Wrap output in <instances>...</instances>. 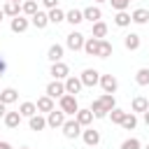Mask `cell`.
<instances>
[{"label": "cell", "mask_w": 149, "mask_h": 149, "mask_svg": "<svg viewBox=\"0 0 149 149\" xmlns=\"http://www.w3.org/2000/svg\"><path fill=\"white\" fill-rule=\"evenodd\" d=\"M58 105H61V109H63L68 116H74V114L79 112V102H77V95H72V93H65L63 98H58Z\"/></svg>", "instance_id": "1"}, {"label": "cell", "mask_w": 149, "mask_h": 149, "mask_svg": "<svg viewBox=\"0 0 149 149\" xmlns=\"http://www.w3.org/2000/svg\"><path fill=\"white\" fill-rule=\"evenodd\" d=\"M81 123L77 121V119H65V123H63V135L68 137V140H74V137H79L81 135Z\"/></svg>", "instance_id": "2"}, {"label": "cell", "mask_w": 149, "mask_h": 149, "mask_svg": "<svg viewBox=\"0 0 149 149\" xmlns=\"http://www.w3.org/2000/svg\"><path fill=\"white\" fill-rule=\"evenodd\" d=\"M84 42H86V37H84L81 33H77V30H72V33L65 37V44H68V49H72V51H81V49H84Z\"/></svg>", "instance_id": "3"}, {"label": "cell", "mask_w": 149, "mask_h": 149, "mask_svg": "<svg viewBox=\"0 0 149 149\" xmlns=\"http://www.w3.org/2000/svg\"><path fill=\"white\" fill-rule=\"evenodd\" d=\"M49 74H51L54 79H61V81H65V79L70 77V68H68V63L58 61V63H51V70H49Z\"/></svg>", "instance_id": "4"}, {"label": "cell", "mask_w": 149, "mask_h": 149, "mask_svg": "<svg viewBox=\"0 0 149 149\" xmlns=\"http://www.w3.org/2000/svg\"><path fill=\"white\" fill-rule=\"evenodd\" d=\"M68 91H65V81H61V79H54V81H49L47 84V95L49 98H63Z\"/></svg>", "instance_id": "5"}, {"label": "cell", "mask_w": 149, "mask_h": 149, "mask_svg": "<svg viewBox=\"0 0 149 149\" xmlns=\"http://www.w3.org/2000/svg\"><path fill=\"white\" fill-rule=\"evenodd\" d=\"M65 112L63 109H51L49 114H47V126L49 128H63V123H65Z\"/></svg>", "instance_id": "6"}, {"label": "cell", "mask_w": 149, "mask_h": 149, "mask_svg": "<svg viewBox=\"0 0 149 149\" xmlns=\"http://www.w3.org/2000/svg\"><path fill=\"white\" fill-rule=\"evenodd\" d=\"M79 79H81V84L84 86H95V84H100V72L98 70H93V68H86L81 74H79Z\"/></svg>", "instance_id": "7"}, {"label": "cell", "mask_w": 149, "mask_h": 149, "mask_svg": "<svg viewBox=\"0 0 149 149\" xmlns=\"http://www.w3.org/2000/svg\"><path fill=\"white\" fill-rule=\"evenodd\" d=\"M100 86H102V91H105V93H116L119 81H116V77H114V74H100Z\"/></svg>", "instance_id": "8"}, {"label": "cell", "mask_w": 149, "mask_h": 149, "mask_svg": "<svg viewBox=\"0 0 149 149\" xmlns=\"http://www.w3.org/2000/svg\"><path fill=\"white\" fill-rule=\"evenodd\" d=\"M30 23H33L37 30L47 28V26H49V12H40V9H37V12L30 16Z\"/></svg>", "instance_id": "9"}, {"label": "cell", "mask_w": 149, "mask_h": 149, "mask_svg": "<svg viewBox=\"0 0 149 149\" xmlns=\"http://www.w3.org/2000/svg\"><path fill=\"white\" fill-rule=\"evenodd\" d=\"M28 26H30V19H26V16H14L12 19V23H9V28H12V33H26L28 30Z\"/></svg>", "instance_id": "10"}, {"label": "cell", "mask_w": 149, "mask_h": 149, "mask_svg": "<svg viewBox=\"0 0 149 149\" xmlns=\"http://www.w3.org/2000/svg\"><path fill=\"white\" fill-rule=\"evenodd\" d=\"M81 137H84V144H88V147L100 144V133H98L95 128H88V126H86V130H81Z\"/></svg>", "instance_id": "11"}, {"label": "cell", "mask_w": 149, "mask_h": 149, "mask_svg": "<svg viewBox=\"0 0 149 149\" xmlns=\"http://www.w3.org/2000/svg\"><path fill=\"white\" fill-rule=\"evenodd\" d=\"M81 12H84V21L95 23V21H100V19H102V12H100V7H98V5H91V7L81 9Z\"/></svg>", "instance_id": "12"}, {"label": "cell", "mask_w": 149, "mask_h": 149, "mask_svg": "<svg viewBox=\"0 0 149 149\" xmlns=\"http://www.w3.org/2000/svg\"><path fill=\"white\" fill-rule=\"evenodd\" d=\"M81 88H84V84H81V79H79V77H68V79H65V91H68V93L77 95Z\"/></svg>", "instance_id": "13"}, {"label": "cell", "mask_w": 149, "mask_h": 149, "mask_svg": "<svg viewBox=\"0 0 149 149\" xmlns=\"http://www.w3.org/2000/svg\"><path fill=\"white\" fill-rule=\"evenodd\" d=\"M140 35L137 33H128L126 37H123V47L128 49V51H135V49H140Z\"/></svg>", "instance_id": "14"}, {"label": "cell", "mask_w": 149, "mask_h": 149, "mask_svg": "<svg viewBox=\"0 0 149 149\" xmlns=\"http://www.w3.org/2000/svg\"><path fill=\"white\" fill-rule=\"evenodd\" d=\"M98 49H100V40L98 37H86V42H84L86 56H98Z\"/></svg>", "instance_id": "15"}, {"label": "cell", "mask_w": 149, "mask_h": 149, "mask_svg": "<svg viewBox=\"0 0 149 149\" xmlns=\"http://www.w3.org/2000/svg\"><path fill=\"white\" fill-rule=\"evenodd\" d=\"M37 112H44V114H49L51 109H56L54 107V98H49V95H42V98H37Z\"/></svg>", "instance_id": "16"}, {"label": "cell", "mask_w": 149, "mask_h": 149, "mask_svg": "<svg viewBox=\"0 0 149 149\" xmlns=\"http://www.w3.org/2000/svg\"><path fill=\"white\" fill-rule=\"evenodd\" d=\"M130 19H133V23H137V26H144V23L149 21V9H144V7H137V9L130 14Z\"/></svg>", "instance_id": "17"}, {"label": "cell", "mask_w": 149, "mask_h": 149, "mask_svg": "<svg viewBox=\"0 0 149 149\" xmlns=\"http://www.w3.org/2000/svg\"><path fill=\"white\" fill-rule=\"evenodd\" d=\"M2 12H5V16H19V12H21V2H16V0H7L5 2V7H2Z\"/></svg>", "instance_id": "18"}, {"label": "cell", "mask_w": 149, "mask_h": 149, "mask_svg": "<svg viewBox=\"0 0 149 149\" xmlns=\"http://www.w3.org/2000/svg\"><path fill=\"white\" fill-rule=\"evenodd\" d=\"M63 51H65V49H63L61 44H51L49 51H47V58H49L51 63H58V61H63Z\"/></svg>", "instance_id": "19"}, {"label": "cell", "mask_w": 149, "mask_h": 149, "mask_svg": "<svg viewBox=\"0 0 149 149\" xmlns=\"http://www.w3.org/2000/svg\"><path fill=\"white\" fill-rule=\"evenodd\" d=\"M65 21L72 23V26H79L84 21V12L81 9H70V12H65Z\"/></svg>", "instance_id": "20"}, {"label": "cell", "mask_w": 149, "mask_h": 149, "mask_svg": "<svg viewBox=\"0 0 149 149\" xmlns=\"http://www.w3.org/2000/svg\"><path fill=\"white\" fill-rule=\"evenodd\" d=\"M88 109L93 112V116H95V119H105V116L109 114V112H107V107L100 102V98H98V100H93V105H91Z\"/></svg>", "instance_id": "21"}, {"label": "cell", "mask_w": 149, "mask_h": 149, "mask_svg": "<svg viewBox=\"0 0 149 149\" xmlns=\"http://www.w3.org/2000/svg\"><path fill=\"white\" fill-rule=\"evenodd\" d=\"M74 119L86 128V126H91V121H93V112H91V109H81V107H79V112L74 114Z\"/></svg>", "instance_id": "22"}, {"label": "cell", "mask_w": 149, "mask_h": 149, "mask_svg": "<svg viewBox=\"0 0 149 149\" xmlns=\"http://www.w3.org/2000/svg\"><path fill=\"white\" fill-rule=\"evenodd\" d=\"M21 119H23V116H21V112H7L2 121H5V126H7V128H16V126L21 123Z\"/></svg>", "instance_id": "23"}, {"label": "cell", "mask_w": 149, "mask_h": 149, "mask_svg": "<svg viewBox=\"0 0 149 149\" xmlns=\"http://www.w3.org/2000/svg\"><path fill=\"white\" fill-rule=\"evenodd\" d=\"M28 126H30V130H44V128H47V119L40 116V114H33V116L28 119Z\"/></svg>", "instance_id": "24"}, {"label": "cell", "mask_w": 149, "mask_h": 149, "mask_svg": "<svg viewBox=\"0 0 149 149\" xmlns=\"http://www.w3.org/2000/svg\"><path fill=\"white\" fill-rule=\"evenodd\" d=\"M114 23H116L119 28H126V26L133 23V19H130V14L123 9V12H116V14H114Z\"/></svg>", "instance_id": "25"}, {"label": "cell", "mask_w": 149, "mask_h": 149, "mask_svg": "<svg viewBox=\"0 0 149 149\" xmlns=\"http://www.w3.org/2000/svg\"><path fill=\"white\" fill-rule=\"evenodd\" d=\"M0 100H2L5 105H12V102H16V100H19V93H16V88H2V93H0Z\"/></svg>", "instance_id": "26"}, {"label": "cell", "mask_w": 149, "mask_h": 149, "mask_svg": "<svg viewBox=\"0 0 149 149\" xmlns=\"http://www.w3.org/2000/svg\"><path fill=\"white\" fill-rule=\"evenodd\" d=\"M147 109H149V100H147L144 95H135V98H133V112H142V114H144Z\"/></svg>", "instance_id": "27"}, {"label": "cell", "mask_w": 149, "mask_h": 149, "mask_svg": "<svg viewBox=\"0 0 149 149\" xmlns=\"http://www.w3.org/2000/svg\"><path fill=\"white\" fill-rule=\"evenodd\" d=\"M19 112H21V116H33V114H37V105L35 102H30V100H26V102H21L19 105Z\"/></svg>", "instance_id": "28"}, {"label": "cell", "mask_w": 149, "mask_h": 149, "mask_svg": "<svg viewBox=\"0 0 149 149\" xmlns=\"http://www.w3.org/2000/svg\"><path fill=\"white\" fill-rule=\"evenodd\" d=\"M105 35H107V23L100 19V21H95V23H93V37L105 40Z\"/></svg>", "instance_id": "29"}, {"label": "cell", "mask_w": 149, "mask_h": 149, "mask_svg": "<svg viewBox=\"0 0 149 149\" xmlns=\"http://www.w3.org/2000/svg\"><path fill=\"white\" fill-rule=\"evenodd\" d=\"M61 21H65V12L61 7L49 9V23H61Z\"/></svg>", "instance_id": "30"}, {"label": "cell", "mask_w": 149, "mask_h": 149, "mask_svg": "<svg viewBox=\"0 0 149 149\" xmlns=\"http://www.w3.org/2000/svg\"><path fill=\"white\" fill-rule=\"evenodd\" d=\"M135 81H137L140 86H149V68H140V70L135 72Z\"/></svg>", "instance_id": "31"}, {"label": "cell", "mask_w": 149, "mask_h": 149, "mask_svg": "<svg viewBox=\"0 0 149 149\" xmlns=\"http://www.w3.org/2000/svg\"><path fill=\"white\" fill-rule=\"evenodd\" d=\"M21 12H23L26 16H33V14L37 12V2H35V0H23V2H21Z\"/></svg>", "instance_id": "32"}, {"label": "cell", "mask_w": 149, "mask_h": 149, "mask_svg": "<svg viewBox=\"0 0 149 149\" xmlns=\"http://www.w3.org/2000/svg\"><path fill=\"white\" fill-rule=\"evenodd\" d=\"M121 126H123L126 130H133V128L137 126V116H135L133 112H126V116H123V121H121Z\"/></svg>", "instance_id": "33"}, {"label": "cell", "mask_w": 149, "mask_h": 149, "mask_svg": "<svg viewBox=\"0 0 149 149\" xmlns=\"http://www.w3.org/2000/svg\"><path fill=\"white\" fill-rule=\"evenodd\" d=\"M100 102L107 107V112H112L114 107H116V100H114V93H102L100 95Z\"/></svg>", "instance_id": "34"}, {"label": "cell", "mask_w": 149, "mask_h": 149, "mask_svg": "<svg viewBox=\"0 0 149 149\" xmlns=\"http://www.w3.org/2000/svg\"><path fill=\"white\" fill-rule=\"evenodd\" d=\"M112 56V44L107 40H100V49H98V58H107Z\"/></svg>", "instance_id": "35"}, {"label": "cell", "mask_w": 149, "mask_h": 149, "mask_svg": "<svg viewBox=\"0 0 149 149\" xmlns=\"http://www.w3.org/2000/svg\"><path fill=\"white\" fill-rule=\"evenodd\" d=\"M107 116L112 119V123H119V126H121V121H123V116H126V112H123V109H119V107H114V109H112V112H109Z\"/></svg>", "instance_id": "36"}, {"label": "cell", "mask_w": 149, "mask_h": 149, "mask_svg": "<svg viewBox=\"0 0 149 149\" xmlns=\"http://www.w3.org/2000/svg\"><path fill=\"white\" fill-rule=\"evenodd\" d=\"M140 147H142V144H140V140H137V137H128V140H123V142H121V147H119V149H140Z\"/></svg>", "instance_id": "37"}, {"label": "cell", "mask_w": 149, "mask_h": 149, "mask_svg": "<svg viewBox=\"0 0 149 149\" xmlns=\"http://www.w3.org/2000/svg\"><path fill=\"white\" fill-rule=\"evenodd\" d=\"M109 5H112V9L123 12V9H128V7H130V0H109Z\"/></svg>", "instance_id": "38"}, {"label": "cell", "mask_w": 149, "mask_h": 149, "mask_svg": "<svg viewBox=\"0 0 149 149\" xmlns=\"http://www.w3.org/2000/svg\"><path fill=\"white\" fill-rule=\"evenodd\" d=\"M42 5L47 9H54V7H58V0H42Z\"/></svg>", "instance_id": "39"}, {"label": "cell", "mask_w": 149, "mask_h": 149, "mask_svg": "<svg viewBox=\"0 0 149 149\" xmlns=\"http://www.w3.org/2000/svg\"><path fill=\"white\" fill-rule=\"evenodd\" d=\"M5 114H7V105L0 100V119H5Z\"/></svg>", "instance_id": "40"}, {"label": "cell", "mask_w": 149, "mask_h": 149, "mask_svg": "<svg viewBox=\"0 0 149 149\" xmlns=\"http://www.w3.org/2000/svg\"><path fill=\"white\" fill-rule=\"evenodd\" d=\"M5 70H7V63H5V58H2V56H0V77H2V74H5Z\"/></svg>", "instance_id": "41"}, {"label": "cell", "mask_w": 149, "mask_h": 149, "mask_svg": "<svg viewBox=\"0 0 149 149\" xmlns=\"http://www.w3.org/2000/svg\"><path fill=\"white\" fill-rule=\"evenodd\" d=\"M0 149H12V144H9V142H5V140H0Z\"/></svg>", "instance_id": "42"}, {"label": "cell", "mask_w": 149, "mask_h": 149, "mask_svg": "<svg viewBox=\"0 0 149 149\" xmlns=\"http://www.w3.org/2000/svg\"><path fill=\"white\" fill-rule=\"evenodd\" d=\"M144 123H147V126H149V109H147V112H144Z\"/></svg>", "instance_id": "43"}, {"label": "cell", "mask_w": 149, "mask_h": 149, "mask_svg": "<svg viewBox=\"0 0 149 149\" xmlns=\"http://www.w3.org/2000/svg\"><path fill=\"white\" fill-rule=\"evenodd\" d=\"M2 16H5V12H2V9H0V21H2Z\"/></svg>", "instance_id": "44"}, {"label": "cell", "mask_w": 149, "mask_h": 149, "mask_svg": "<svg viewBox=\"0 0 149 149\" xmlns=\"http://www.w3.org/2000/svg\"><path fill=\"white\" fill-rule=\"evenodd\" d=\"M95 2H109V0H95Z\"/></svg>", "instance_id": "45"}, {"label": "cell", "mask_w": 149, "mask_h": 149, "mask_svg": "<svg viewBox=\"0 0 149 149\" xmlns=\"http://www.w3.org/2000/svg\"><path fill=\"white\" fill-rule=\"evenodd\" d=\"M19 149H30V147H19Z\"/></svg>", "instance_id": "46"}, {"label": "cell", "mask_w": 149, "mask_h": 149, "mask_svg": "<svg viewBox=\"0 0 149 149\" xmlns=\"http://www.w3.org/2000/svg\"><path fill=\"white\" fill-rule=\"evenodd\" d=\"M144 149H149V144H147V147H144Z\"/></svg>", "instance_id": "47"}, {"label": "cell", "mask_w": 149, "mask_h": 149, "mask_svg": "<svg viewBox=\"0 0 149 149\" xmlns=\"http://www.w3.org/2000/svg\"><path fill=\"white\" fill-rule=\"evenodd\" d=\"M16 2H23V0H16Z\"/></svg>", "instance_id": "48"}, {"label": "cell", "mask_w": 149, "mask_h": 149, "mask_svg": "<svg viewBox=\"0 0 149 149\" xmlns=\"http://www.w3.org/2000/svg\"><path fill=\"white\" fill-rule=\"evenodd\" d=\"M0 93H2V88H0Z\"/></svg>", "instance_id": "49"}]
</instances>
